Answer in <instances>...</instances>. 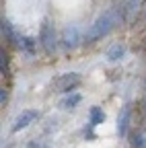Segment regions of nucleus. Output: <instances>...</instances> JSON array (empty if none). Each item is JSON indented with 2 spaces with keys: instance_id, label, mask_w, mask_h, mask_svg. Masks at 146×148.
Instances as JSON below:
<instances>
[{
  "instance_id": "obj_1",
  "label": "nucleus",
  "mask_w": 146,
  "mask_h": 148,
  "mask_svg": "<svg viewBox=\"0 0 146 148\" xmlns=\"http://www.w3.org/2000/svg\"><path fill=\"white\" fill-rule=\"evenodd\" d=\"M121 21H125L123 10H121V4L115 6V8H107L103 14H99L95 18V23L84 31V41L86 43H93L97 39H103V37L109 35Z\"/></svg>"
},
{
  "instance_id": "obj_2",
  "label": "nucleus",
  "mask_w": 146,
  "mask_h": 148,
  "mask_svg": "<svg viewBox=\"0 0 146 148\" xmlns=\"http://www.w3.org/2000/svg\"><path fill=\"white\" fill-rule=\"evenodd\" d=\"M39 43H41L45 53L56 51V31H53V27L49 23L41 25V29H39Z\"/></svg>"
},
{
  "instance_id": "obj_3",
  "label": "nucleus",
  "mask_w": 146,
  "mask_h": 148,
  "mask_svg": "<svg viewBox=\"0 0 146 148\" xmlns=\"http://www.w3.org/2000/svg\"><path fill=\"white\" fill-rule=\"evenodd\" d=\"M80 41H84V35L80 33V27H78V25H68V27L62 31V43H64L68 49H74Z\"/></svg>"
},
{
  "instance_id": "obj_4",
  "label": "nucleus",
  "mask_w": 146,
  "mask_h": 148,
  "mask_svg": "<svg viewBox=\"0 0 146 148\" xmlns=\"http://www.w3.org/2000/svg\"><path fill=\"white\" fill-rule=\"evenodd\" d=\"M78 84H80V76H78V74H64V76L53 80V86H56L58 90H62V92H66V95L74 92V88Z\"/></svg>"
},
{
  "instance_id": "obj_5",
  "label": "nucleus",
  "mask_w": 146,
  "mask_h": 148,
  "mask_svg": "<svg viewBox=\"0 0 146 148\" xmlns=\"http://www.w3.org/2000/svg\"><path fill=\"white\" fill-rule=\"evenodd\" d=\"M39 117V113L35 109H25V111H21V115L14 119V123H12V132H21V130H25L29 123H33L35 119Z\"/></svg>"
},
{
  "instance_id": "obj_6",
  "label": "nucleus",
  "mask_w": 146,
  "mask_h": 148,
  "mask_svg": "<svg viewBox=\"0 0 146 148\" xmlns=\"http://www.w3.org/2000/svg\"><path fill=\"white\" fill-rule=\"evenodd\" d=\"M130 113H132V107L130 105H123L119 115H117V134L119 138H123L127 134V125H130Z\"/></svg>"
},
{
  "instance_id": "obj_7",
  "label": "nucleus",
  "mask_w": 146,
  "mask_h": 148,
  "mask_svg": "<svg viewBox=\"0 0 146 148\" xmlns=\"http://www.w3.org/2000/svg\"><path fill=\"white\" fill-rule=\"evenodd\" d=\"M125 56V45L123 43H115V45H111L107 49V60L109 62H117V60H121Z\"/></svg>"
},
{
  "instance_id": "obj_8",
  "label": "nucleus",
  "mask_w": 146,
  "mask_h": 148,
  "mask_svg": "<svg viewBox=\"0 0 146 148\" xmlns=\"http://www.w3.org/2000/svg\"><path fill=\"white\" fill-rule=\"evenodd\" d=\"M80 101H82V97L78 95V92H70V95H66V97L62 99L60 107H62V109H74Z\"/></svg>"
},
{
  "instance_id": "obj_9",
  "label": "nucleus",
  "mask_w": 146,
  "mask_h": 148,
  "mask_svg": "<svg viewBox=\"0 0 146 148\" xmlns=\"http://www.w3.org/2000/svg\"><path fill=\"white\" fill-rule=\"evenodd\" d=\"M88 119H90V125H99V123H103L105 121V113H103V109L101 107H90V111H88Z\"/></svg>"
},
{
  "instance_id": "obj_10",
  "label": "nucleus",
  "mask_w": 146,
  "mask_h": 148,
  "mask_svg": "<svg viewBox=\"0 0 146 148\" xmlns=\"http://www.w3.org/2000/svg\"><path fill=\"white\" fill-rule=\"evenodd\" d=\"M138 4H140V0H125V2L121 4V10H123V16L127 18L136 8H138Z\"/></svg>"
},
{
  "instance_id": "obj_11",
  "label": "nucleus",
  "mask_w": 146,
  "mask_h": 148,
  "mask_svg": "<svg viewBox=\"0 0 146 148\" xmlns=\"http://www.w3.org/2000/svg\"><path fill=\"white\" fill-rule=\"evenodd\" d=\"M21 49H25L27 53H35V41L31 39V37H21Z\"/></svg>"
},
{
  "instance_id": "obj_12",
  "label": "nucleus",
  "mask_w": 146,
  "mask_h": 148,
  "mask_svg": "<svg viewBox=\"0 0 146 148\" xmlns=\"http://www.w3.org/2000/svg\"><path fill=\"white\" fill-rule=\"evenodd\" d=\"M132 148H146V136L144 134H138L132 140Z\"/></svg>"
},
{
  "instance_id": "obj_13",
  "label": "nucleus",
  "mask_w": 146,
  "mask_h": 148,
  "mask_svg": "<svg viewBox=\"0 0 146 148\" xmlns=\"http://www.w3.org/2000/svg\"><path fill=\"white\" fill-rule=\"evenodd\" d=\"M144 111H146V101H144Z\"/></svg>"
},
{
  "instance_id": "obj_14",
  "label": "nucleus",
  "mask_w": 146,
  "mask_h": 148,
  "mask_svg": "<svg viewBox=\"0 0 146 148\" xmlns=\"http://www.w3.org/2000/svg\"><path fill=\"white\" fill-rule=\"evenodd\" d=\"M144 90H146V82H144Z\"/></svg>"
}]
</instances>
